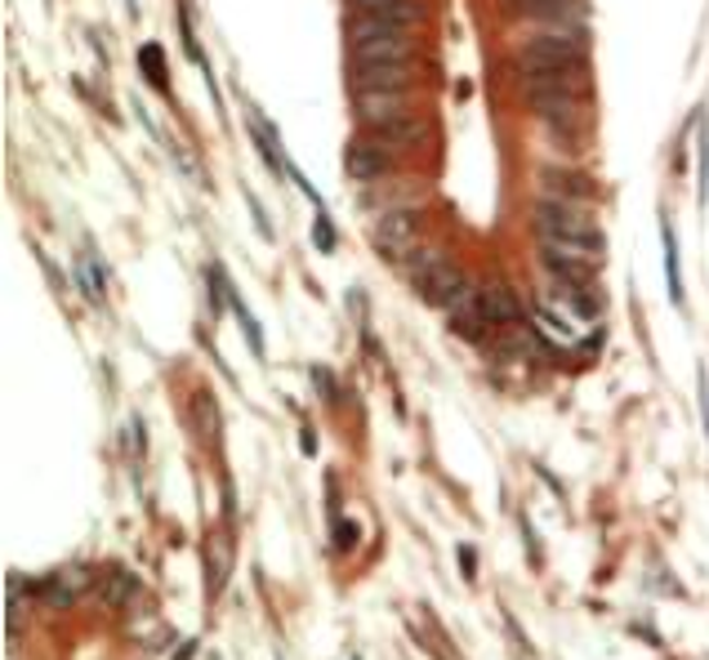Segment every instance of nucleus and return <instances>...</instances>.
Masks as SVG:
<instances>
[{
	"label": "nucleus",
	"instance_id": "8",
	"mask_svg": "<svg viewBox=\"0 0 709 660\" xmlns=\"http://www.w3.org/2000/svg\"><path fill=\"white\" fill-rule=\"evenodd\" d=\"M509 19L527 23H562V28H584V0H500Z\"/></svg>",
	"mask_w": 709,
	"mask_h": 660
},
{
	"label": "nucleus",
	"instance_id": "23",
	"mask_svg": "<svg viewBox=\"0 0 709 660\" xmlns=\"http://www.w3.org/2000/svg\"><path fill=\"white\" fill-rule=\"evenodd\" d=\"M313 242H317V251H321V255H330V251H335V228H330L326 210H317V219H313Z\"/></svg>",
	"mask_w": 709,
	"mask_h": 660
},
{
	"label": "nucleus",
	"instance_id": "1",
	"mask_svg": "<svg viewBox=\"0 0 709 660\" xmlns=\"http://www.w3.org/2000/svg\"><path fill=\"white\" fill-rule=\"evenodd\" d=\"M343 36H348L352 63H415L420 58L415 28H398L380 14H352Z\"/></svg>",
	"mask_w": 709,
	"mask_h": 660
},
{
	"label": "nucleus",
	"instance_id": "18",
	"mask_svg": "<svg viewBox=\"0 0 709 660\" xmlns=\"http://www.w3.org/2000/svg\"><path fill=\"white\" fill-rule=\"evenodd\" d=\"M227 304H232V312H236V321H242V330H246V340H251V353L255 358H264V330H260V321H255V312L246 308V299L232 290V281H227Z\"/></svg>",
	"mask_w": 709,
	"mask_h": 660
},
{
	"label": "nucleus",
	"instance_id": "21",
	"mask_svg": "<svg viewBox=\"0 0 709 660\" xmlns=\"http://www.w3.org/2000/svg\"><path fill=\"white\" fill-rule=\"evenodd\" d=\"M700 148H696V166H700V183H696V196H700V205L709 201V126H700V139H696Z\"/></svg>",
	"mask_w": 709,
	"mask_h": 660
},
{
	"label": "nucleus",
	"instance_id": "20",
	"mask_svg": "<svg viewBox=\"0 0 709 660\" xmlns=\"http://www.w3.org/2000/svg\"><path fill=\"white\" fill-rule=\"evenodd\" d=\"M192 411H197V424H201V437H210V443H214V437H219V415H214V397L201 388L197 397H192Z\"/></svg>",
	"mask_w": 709,
	"mask_h": 660
},
{
	"label": "nucleus",
	"instance_id": "3",
	"mask_svg": "<svg viewBox=\"0 0 709 660\" xmlns=\"http://www.w3.org/2000/svg\"><path fill=\"white\" fill-rule=\"evenodd\" d=\"M536 233L553 237V242H603L594 210L589 205H567V201H553V196L536 201Z\"/></svg>",
	"mask_w": 709,
	"mask_h": 660
},
{
	"label": "nucleus",
	"instance_id": "11",
	"mask_svg": "<svg viewBox=\"0 0 709 660\" xmlns=\"http://www.w3.org/2000/svg\"><path fill=\"white\" fill-rule=\"evenodd\" d=\"M446 312H451V330H455L459 340H483V336H487V326H491V321H487V304H483V290H478V286H464Z\"/></svg>",
	"mask_w": 709,
	"mask_h": 660
},
{
	"label": "nucleus",
	"instance_id": "29",
	"mask_svg": "<svg viewBox=\"0 0 709 660\" xmlns=\"http://www.w3.org/2000/svg\"><path fill=\"white\" fill-rule=\"evenodd\" d=\"M299 447H304V451H308V456H313V451H317V437H313V433H308V428H304V437H299Z\"/></svg>",
	"mask_w": 709,
	"mask_h": 660
},
{
	"label": "nucleus",
	"instance_id": "4",
	"mask_svg": "<svg viewBox=\"0 0 709 660\" xmlns=\"http://www.w3.org/2000/svg\"><path fill=\"white\" fill-rule=\"evenodd\" d=\"M352 117H358L362 130H384L393 121L415 117V89H367L352 94Z\"/></svg>",
	"mask_w": 709,
	"mask_h": 660
},
{
	"label": "nucleus",
	"instance_id": "14",
	"mask_svg": "<svg viewBox=\"0 0 709 660\" xmlns=\"http://www.w3.org/2000/svg\"><path fill=\"white\" fill-rule=\"evenodd\" d=\"M464 286H468V277H464L455 264H437V268H433V273H428V277H424L415 290H420V299H424V304L451 308V304H455V295H459Z\"/></svg>",
	"mask_w": 709,
	"mask_h": 660
},
{
	"label": "nucleus",
	"instance_id": "10",
	"mask_svg": "<svg viewBox=\"0 0 709 660\" xmlns=\"http://www.w3.org/2000/svg\"><path fill=\"white\" fill-rule=\"evenodd\" d=\"M540 192L553 196V201H567V205H594L599 179H589L584 170H571V166H544L540 170Z\"/></svg>",
	"mask_w": 709,
	"mask_h": 660
},
{
	"label": "nucleus",
	"instance_id": "15",
	"mask_svg": "<svg viewBox=\"0 0 709 660\" xmlns=\"http://www.w3.org/2000/svg\"><path fill=\"white\" fill-rule=\"evenodd\" d=\"M483 304H487V321H491V326H500V330H509V326H522V304H518L514 286H505V281H491V286L483 290Z\"/></svg>",
	"mask_w": 709,
	"mask_h": 660
},
{
	"label": "nucleus",
	"instance_id": "16",
	"mask_svg": "<svg viewBox=\"0 0 709 660\" xmlns=\"http://www.w3.org/2000/svg\"><path fill=\"white\" fill-rule=\"evenodd\" d=\"M98 594H103V603L107 607H130L135 603V594H139V576L135 572H126V567H112L107 576H103V585H98Z\"/></svg>",
	"mask_w": 709,
	"mask_h": 660
},
{
	"label": "nucleus",
	"instance_id": "28",
	"mask_svg": "<svg viewBox=\"0 0 709 660\" xmlns=\"http://www.w3.org/2000/svg\"><path fill=\"white\" fill-rule=\"evenodd\" d=\"M459 563H464V576H468V581L478 576V554H473L468 544H459Z\"/></svg>",
	"mask_w": 709,
	"mask_h": 660
},
{
	"label": "nucleus",
	"instance_id": "2",
	"mask_svg": "<svg viewBox=\"0 0 709 660\" xmlns=\"http://www.w3.org/2000/svg\"><path fill=\"white\" fill-rule=\"evenodd\" d=\"M575 63H589V32L584 28L540 23L531 36L518 41V67H575Z\"/></svg>",
	"mask_w": 709,
	"mask_h": 660
},
{
	"label": "nucleus",
	"instance_id": "5",
	"mask_svg": "<svg viewBox=\"0 0 709 660\" xmlns=\"http://www.w3.org/2000/svg\"><path fill=\"white\" fill-rule=\"evenodd\" d=\"M393 166H398V157H393L371 130L352 135V139L343 143V174H348L352 183H362V188L384 183V179L393 174Z\"/></svg>",
	"mask_w": 709,
	"mask_h": 660
},
{
	"label": "nucleus",
	"instance_id": "22",
	"mask_svg": "<svg viewBox=\"0 0 709 660\" xmlns=\"http://www.w3.org/2000/svg\"><path fill=\"white\" fill-rule=\"evenodd\" d=\"M139 63L148 67V81H152L157 89H170V81H166V67H161V45H144V50H139Z\"/></svg>",
	"mask_w": 709,
	"mask_h": 660
},
{
	"label": "nucleus",
	"instance_id": "9",
	"mask_svg": "<svg viewBox=\"0 0 709 660\" xmlns=\"http://www.w3.org/2000/svg\"><path fill=\"white\" fill-rule=\"evenodd\" d=\"M420 67L415 63H352L348 85L352 94H367V89H415Z\"/></svg>",
	"mask_w": 709,
	"mask_h": 660
},
{
	"label": "nucleus",
	"instance_id": "19",
	"mask_svg": "<svg viewBox=\"0 0 709 660\" xmlns=\"http://www.w3.org/2000/svg\"><path fill=\"white\" fill-rule=\"evenodd\" d=\"M437 264H446V259H442V246H420V251H411V255H406V264H402V268H406V277L420 286Z\"/></svg>",
	"mask_w": 709,
	"mask_h": 660
},
{
	"label": "nucleus",
	"instance_id": "13",
	"mask_svg": "<svg viewBox=\"0 0 709 660\" xmlns=\"http://www.w3.org/2000/svg\"><path fill=\"white\" fill-rule=\"evenodd\" d=\"M375 139L393 152V157H402V152H420L428 139H433V126H428V117H406V121H393V126H384V130H375Z\"/></svg>",
	"mask_w": 709,
	"mask_h": 660
},
{
	"label": "nucleus",
	"instance_id": "17",
	"mask_svg": "<svg viewBox=\"0 0 709 660\" xmlns=\"http://www.w3.org/2000/svg\"><path fill=\"white\" fill-rule=\"evenodd\" d=\"M660 242H665V281H669V299L682 304V259H678V233L669 224V214L660 219Z\"/></svg>",
	"mask_w": 709,
	"mask_h": 660
},
{
	"label": "nucleus",
	"instance_id": "25",
	"mask_svg": "<svg viewBox=\"0 0 709 660\" xmlns=\"http://www.w3.org/2000/svg\"><path fill=\"white\" fill-rule=\"evenodd\" d=\"M348 6L358 10V14H389V10L398 6V0H348Z\"/></svg>",
	"mask_w": 709,
	"mask_h": 660
},
{
	"label": "nucleus",
	"instance_id": "7",
	"mask_svg": "<svg viewBox=\"0 0 709 660\" xmlns=\"http://www.w3.org/2000/svg\"><path fill=\"white\" fill-rule=\"evenodd\" d=\"M420 246V214L415 210H384L375 219V255L389 264H406V255Z\"/></svg>",
	"mask_w": 709,
	"mask_h": 660
},
{
	"label": "nucleus",
	"instance_id": "6",
	"mask_svg": "<svg viewBox=\"0 0 709 660\" xmlns=\"http://www.w3.org/2000/svg\"><path fill=\"white\" fill-rule=\"evenodd\" d=\"M518 89L527 98H536V94H575V98H589L594 76H589V63H575V67H518Z\"/></svg>",
	"mask_w": 709,
	"mask_h": 660
},
{
	"label": "nucleus",
	"instance_id": "12",
	"mask_svg": "<svg viewBox=\"0 0 709 660\" xmlns=\"http://www.w3.org/2000/svg\"><path fill=\"white\" fill-rule=\"evenodd\" d=\"M540 264H544L558 281H567V286H589V281L599 277V268H603V264H594V259H575V255L549 246V242H540Z\"/></svg>",
	"mask_w": 709,
	"mask_h": 660
},
{
	"label": "nucleus",
	"instance_id": "26",
	"mask_svg": "<svg viewBox=\"0 0 709 660\" xmlns=\"http://www.w3.org/2000/svg\"><path fill=\"white\" fill-rule=\"evenodd\" d=\"M313 380L321 384V397H326V402H339V388H335V380H330L326 366H313Z\"/></svg>",
	"mask_w": 709,
	"mask_h": 660
},
{
	"label": "nucleus",
	"instance_id": "24",
	"mask_svg": "<svg viewBox=\"0 0 709 660\" xmlns=\"http://www.w3.org/2000/svg\"><path fill=\"white\" fill-rule=\"evenodd\" d=\"M335 549H339V554L358 549V522H335Z\"/></svg>",
	"mask_w": 709,
	"mask_h": 660
},
{
	"label": "nucleus",
	"instance_id": "27",
	"mask_svg": "<svg viewBox=\"0 0 709 660\" xmlns=\"http://www.w3.org/2000/svg\"><path fill=\"white\" fill-rule=\"evenodd\" d=\"M540 321H544V330H553V336H562V340H571V336H575V330H571L567 321H558L553 312H540Z\"/></svg>",
	"mask_w": 709,
	"mask_h": 660
}]
</instances>
